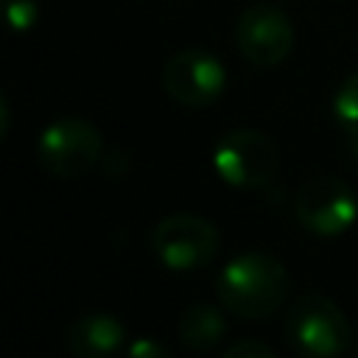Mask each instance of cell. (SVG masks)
<instances>
[{
	"label": "cell",
	"instance_id": "6da1fadb",
	"mask_svg": "<svg viewBox=\"0 0 358 358\" xmlns=\"http://www.w3.org/2000/svg\"><path fill=\"white\" fill-rule=\"evenodd\" d=\"M291 274L268 252H241L215 277L218 302L241 319H266L288 299Z\"/></svg>",
	"mask_w": 358,
	"mask_h": 358
},
{
	"label": "cell",
	"instance_id": "7a4b0ae2",
	"mask_svg": "<svg viewBox=\"0 0 358 358\" xmlns=\"http://www.w3.org/2000/svg\"><path fill=\"white\" fill-rule=\"evenodd\" d=\"M285 341L299 358H338L350 347V322L324 294H302L285 313Z\"/></svg>",
	"mask_w": 358,
	"mask_h": 358
},
{
	"label": "cell",
	"instance_id": "3957f363",
	"mask_svg": "<svg viewBox=\"0 0 358 358\" xmlns=\"http://www.w3.org/2000/svg\"><path fill=\"white\" fill-rule=\"evenodd\" d=\"M213 168L229 187L257 190L277 176L280 148L268 134L257 129H229L213 148Z\"/></svg>",
	"mask_w": 358,
	"mask_h": 358
},
{
	"label": "cell",
	"instance_id": "277c9868",
	"mask_svg": "<svg viewBox=\"0 0 358 358\" xmlns=\"http://www.w3.org/2000/svg\"><path fill=\"white\" fill-rule=\"evenodd\" d=\"M101 157L103 134L87 117H59L39 131L36 159L48 173L59 179H76L90 173Z\"/></svg>",
	"mask_w": 358,
	"mask_h": 358
},
{
	"label": "cell",
	"instance_id": "5b68a950",
	"mask_svg": "<svg viewBox=\"0 0 358 358\" xmlns=\"http://www.w3.org/2000/svg\"><path fill=\"white\" fill-rule=\"evenodd\" d=\"M218 227L193 213H173L157 221L151 232V249L157 260L171 271H196L218 255Z\"/></svg>",
	"mask_w": 358,
	"mask_h": 358
},
{
	"label": "cell",
	"instance_id": "8992f818",
	"mask_svg": "<svg viewBox=\"0 0 358 358\" xmlns=\"http://www.w3.org/2000/svg\"><path fill=\"white\" fill-rule=\"evenodd\" d=\"M294 215L305 232L316 238H338L358 221V196L333 173L313 176L296 190Z\"/></svg>",
	"mask_w": 358,
	"mask_h": 358
},
{
	"label": "cell",
	"instance_id": "52a82bcc",
	"mask_svg": "<svg viewBox=\"0 0 358 358\" xmlns=\"http://www.w3.org/2000/svg\"><path fill=\"white\" fill-rule=\"evenodd\" d=\"M162 87L176 103H182L187 109H201V106L215 103L224 95L227 67L210 50L185 48V50H176L165 62Z\"/></svg>",
	"mask_w": 358,
	"mask_h": 358
},
{
	"label": "cell",
	"instance_id": "ba28073f",
	"mask_svg": "<svg viewBox=\"0 0 358 358\" xmlns=\"http://www.w3.org/2000/svg\"><path fill=\"white\" fill-rule=\"evenodd\" d=\"M235 45L255 67H277L294 50V25L274 3H255L235 22Z\"/></svg>",
	"mask_w": 358,
	"mask_h": 358
},
{
	"label": "cell",
	"instance_id": "9c48e42d",
	"mask_svg": "<svg viewBox=\"0 0 358 358\" xmlns=\"http://www.w3.org/2000/svg\"><path fill=\"white\" fill-rule=\"evenodd\" d=\"M64 341L73 358H120L126 352V327L117 316L92 310L70 322Z\"/></svg>",
	"mask_w": 358,
	"mask_h": 358
},
{
	"label": "cell",
	"instance_id": "30bf717a",
	"mask_svg": "<svg viewBox=\"0 0 358 358\" xmlns=\"http://www.w3.org/2000/svg\"><path fill=\"white\" fill-rule=\"evenodd\" d=\"M227 308H218L213 302H193L185 308V313L179 316V341L193 350V352H207L213 347H218L229 330L227 324V316H224Z\"/></svg>",
	"mask_w": 358,
	"mask_h": 358
},
{
	"label": "cell",
	"instance_id": "8fae6325",
	"mask_svg": "<svg viewBox=\"0 0 358 358\" xmlns=\"http://www.w3.org/2000/svg\"><path fill=\"white\" fill-rule=\"evenodd\" d=\"M333 117L344 134L358 140V70L338 84L333 95Z\"/></svg>",
	"mask_w": 358,
	"mask_h": 358
},
{
	"label": "cell",
	"instance_id": "7c38bea8",
	"mask_svg": "<svg viewBox=\"0 0 358 358\" xmlns=\"http://www.w3.org/2000/svg\"><path fill=\"white\" fill-rule=\"evenodd\" d=\"M39 25V0H0V28L25 36Z\"/></svg>",
	"mask_w": 358,
	"mask_h": 358
},
{
	"label": "cell",
	"instance_id": "4fadbf2b",
	"mask_svg": "<svg viewBox=\"0 0 358 358\" xmlns=\"http://www.w3.org/2000/svg\"><path fill=\"white\" fill-rule=\"evenodd\" d=\"M221 358H277V352L257 338H243V341H235L232 347H227Z\"/></svg>",
	"mask_w": 358,
	"mask_h": 358
},
{
	"label": "cell",
	"instance_id": "5bb4252c",
	"mask_svg": "<svg viewBox=\"0 0 358 358\" xmlns=\"http://www.w3.org/2000/svg\"><path fill=\"white\" fill-rule=\"evenodd\" d=\"M123 358H171V352L154 338H134L131 344H126Z\"/></svg>",
	"mask_w": 358,
	"mask_h": 358
},
{
	"label": "cell",
	"instance_id": "9a60e30c",
	"mask_svg": "<svg viewBox=\"0 0 358 358\" xmlns=\"http://www.w3.org/2000/svg\"><path fill=\"white\" fill-rule=\"evenodd\" d=\"M8 126H11V112H8V101L0 92V140L8 134Z\"/></svg>",
	"mask_w": 358,
	"mask_h": 358
}]
</instances>
